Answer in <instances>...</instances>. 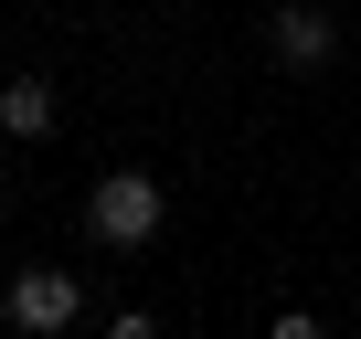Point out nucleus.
Returning <instances> with one entry per match:
<instances>
[{
    "label": "nucleus",
    "mask_w": 361,
    "mask_h": 339,
    "mask_svg": "<svg viewBox=\"0 0 361 339\" xmlns=\"http://www.w3.org/2000/svg\"><path fill=\"white\" fill-rule=\"evenodd\" d=\"M159 223H170V191L149 181V170H106V181L85 191V234H96V244H117V255H138Z\"/></svg>",
    "instance_id": "nucleus-1"
},
{
    "label": "nucleus",
    "mask_w": 361,
    "mask_h": 339,
    "mask_svg": "<svg viewBox=\"0 0 361 339\" xmlns=\"http://www.w3.org/2000/svg\"><path fill=\"white\" fill-rule=\"evenodd\" d=\"M0 318H11L22 339H54V328H75V318H85V286H75L64 265H22L11 286H0Z\"/></svg>",
    "instance_id": "nucleus-2"
},
{
    "label": "nucleus",
    "mask_w": 361,
    "mask_h": 339,
    "mask_svg": "<svg viewBox=\"0 0 361 339\" xmlns=\"http://www.w3.org/2000/svg\"><path fill=\"white\" fill-rule=\"evenodd\" d=\"M266 43H276V64H329L340 22H329V11H276V22H266Z\"/></svg>",
    "instance_id": "nucleus-3"
},
{
    "label": "nucleus",
    "mask_w": 361,
    "mask_h": 339,
    "mask_svg": "<svg viewBox=\"0 0 361 339\" xmlns=\"http://www.w3.org/2000/svg\"><path fill=\"white\" fill-rule=\"evenodd\" d=\"M0 127H11V138H54V85L43 75H11V85H0Z\"/></svg>",
    "instance_id": "nucleus-4"
},
{
    "label": "nucleus",
    "mask_w": 361,
    "mask_h": 339,
    "mask_svg": "<svg viewBox=\"0 0 361 339\" xmlns=\"http://www.w3.org/2000/svg\"><path fill=\"white\" fill-rule=\"evenodd\" d=\"M106 339H159V318H149V307H117V318H106Z\"/></svg>",
    "instance_id": "nucleus-5"
},
{
    "label": "nucleus",
    "mask_w": 361,
    "mask_h": 339,
    "mask_svg": "<svg viewBox=\"0 0 361 339\" xmlns=\"http://www.w3.org/2000/svg\"><path fill=\"white\" fill-rule=\"evenodd\" d=\"M266 339H329V328H319V318H308V307H287V318H276V328H266Z\"/></svg>",
    "instance_id": "nucleus-6"
},
{
    "label": "nucleus",
    "mask_w": 361,
    "mask_h": 339,
    "mask_svg": "<svg viewBox=\"0 0 361 339\" xmlns=\"http://www.w3.org/2000/svg\"><path fill=\"white\" fill-rule=\"evenodd\" d=\"M0 212H11V191H0Z\"/></svg>",
    "instance_id": "nucleus-7"
}]
</instances>
